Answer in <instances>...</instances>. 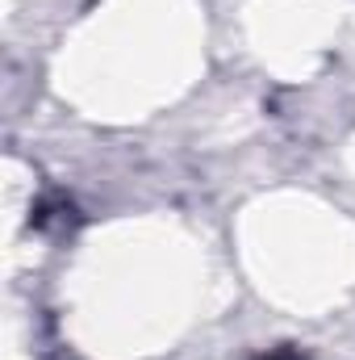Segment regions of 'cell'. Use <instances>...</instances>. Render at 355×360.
<instances>
[{"label":"cell","instance_id":"1","mask_svg":"<svg viewBox=\"0 0 355 360\" xmlns=\"http://www.w3.org/2000/svg\"><path fill=\"white\" fill-rule=\"evenodd\" d=\"M255 360H305V356L293 352V348H276V352H264V356H255Z\"/></svg>","mask_w":355,"mask_h":360}]
</instances>
